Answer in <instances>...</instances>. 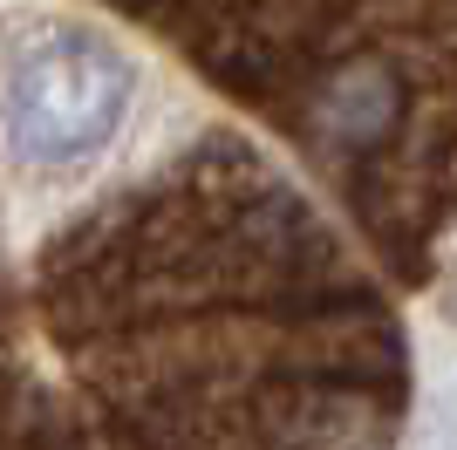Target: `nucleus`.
I'll return each mask as SVG.
<instances>
[{"label":"nucleus","mask_w":457,"mask_h":450,"mask_svg":"<svg viewBox=\"0 0 457 450\" xmlns=\"http://www.w3.org/2000/svg\"><path fill=\"white\" fill-rule=\"evenodd\" d=\"M130 55L96 28H48L7 62L0 82V137L21 164L69 171L110 144L130 110Z\"/></svg>","instance_id":"obj_1"},{"label":"nucleus","mask_w":457,"mask_h":450,"mask_svg":"<svg viewBox=\"0 0 457 450\" xmlns=\"http://www.w3.org/2000/svg\"><path fill=\"white\" fill-rule=\"evenodd\" d=\"M294 123L328 157H376L403 123V69L376 48H342L314 69L307 96L294 103Z\"/></svg>","instance_id":"obj_2"}]
</instances>
